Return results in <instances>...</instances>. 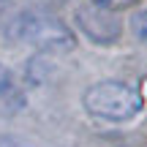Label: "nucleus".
<instances>
[{
    "instance_id": "f257e3e1",
    "label": "nucleus",
    "mask_w": 147,
    "mask_h": 147,
    "mask_svg": "<svg viewBox=\"0 0 147 147\" xmlns=\"http://www.w3.org/2000/svg\"><path fill=\"white\" fill-rule=\"evenodd\" d=\"M84 109L93 117L106 123H125L142 112V95L136 87L117 79H106V82H95L84 90L82 95Z\"/></svg>"
},
{
    "instance_id": "f03ea898",
    "label": "nucleus",
    "mask_w": 147,
    "mask_h": 147,
    "mask_svg": "<svg viewBox=\"0 0 147 147\" xmlns=\"http://www.w3.org/2000/svg\"><path fill=\"white\" fill-rule=\"evenodd\" d=\"M5 36L11 41H25L44 52H68L74 49V33L60 19L49 14H36V11H22L5 27Z\"/></svg>"
},
{
    "instance_id": "7ed1b4c3",
    "label": "nucleus",
    "mask_w": 147,
    "mask_h": 147,
    "mask_svg": "<svg viewBox=\"0 0 147 147\" xmlns=\"http://www.w3.org/2000/svg\"><path fill=\"white\" fill-rule=\"evenodd\" d=\"M76 27L95 44H115L123 36V22L117 11L101 8L95 3L76 8Z\"/></svg>"
},
{
    "instance_id": "20e7f679",
    "label": "nucleus",
    "mask_w": 147,
    "mask_h": 147,
    "mask_svg": "<svg viewBox=\"0 0 147 147\" xmlns=\"http://www.w3.org/2000/svg\"><path fill=\"white\" fill-rule=\"evenodd\" d=\"M131 30H134V36H136L142 44H147V8L136 11V14L131 16Z\"/></svg>"
},
{
    "instance_id": "39448f33",
    "label": "nucleus",
    "mask_w": 147,
    "mask_h": 147,
    "mask_svg": "<svg viewBox=\"0 0 147 147\" xmlns=\"http://www.w3.org/2000/svg\"><path fill=\"white\" fill-rule=\"evenodd\" d=\"M90 3L101 5V8H109V11H123V8H131V5H136L139 0H90Z\"/></svg>"
},
{
    "instance_id": "423d86ee",
    "label": "nucleus",
    "mask_w": 147,
    "mask_h": 147,
    "mask_svg": "<svg viewBox=\"0 0 147 147\" xmlns=\"http://www.w3.org/2000/svg\"><path fill=\"white\" fill-rule=\"evenodd\" d=\"M5 5H8V0H0V14L5 11Z\"/></svg>"
}]
</instances>
